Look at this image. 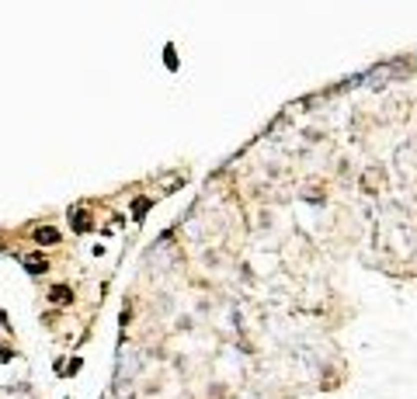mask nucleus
Listing matches in <instances>:
<instances>
[{
  "mask_svg": "<svg viewBox=\"0 0 417 399\" xmlns=\"http://www.w3.org/2000/svg\"><path fill=\"white\" fill-rule=\"evenodd\" d=\"M35 240H38V243H42V240H46V243H56V240H60V233H56V229H38V233H35Z\"/></svg>",
  "mask_w": 417,
  "mask_h": 399,
  "instance_id": "obj_1",
  "label": "nucleus"
},
{
  "mask_svg": "<svg viewBox=\"0 0 417 399\" xmlns=\"http://www.w3.org/2000/svg\"><path fill=\"white\" fill-rule=\"evenodd\" d=\"M24 267H32V271H46V261H42V257H24Z\"/></svg>",
  "mask_w": 417,
  "mask_h": 399,
  "instance_id": "obj_2",
  "label": "nucleus"
}]
</instances>
